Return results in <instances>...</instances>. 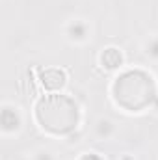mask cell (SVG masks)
<instances>
[{
	"label": "cell",
	"mask_w": 158,
	"mask_h": 160,
	"mask_svg": "<svg viewBox=\"0 0 158 160\" xmlns=\"http://www.w3.org/2000/svg\"><path fill=\"white\" fill-rule=\"evenodd\" d=\"M37 116L41 123H45V127H48L50 130L65 132L73 128L77 123V108L71 104V101L62 97V104H60V97H54L41 102L37 108Z\"/></svg>",
	"instance_id": "obj_1"
},
{
	"label": "cell",
	"mask_w": 158,
	"mask_h": 160,
	"mask_svg": "<svg viewBox=\"0 0 158 160\" xmlns=\"http://www.w3.org/2000/svg\"><path fill=\"white\" fill-rule=\"evenodd\" d=\"M63 78H65L63 73L58 71V69H48V71L43 73V84L47 88H60L63 84Z\"/></svg>",
	"instance_id": "obj_2"
}]
</instances>
